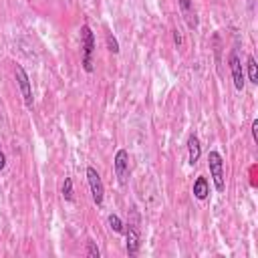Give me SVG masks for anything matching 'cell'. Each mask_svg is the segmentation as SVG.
I'll return each mask as SVG.
<instances>
[{"label":"cell","instance_id":"9c48e42d","mask_svg":"<svg viewBox=\"0 0 258 258\" xmlns=\"http://www.w3.org/2000/svg\"><path fill=\"white\" fill-rule=\"evenodd\" d=\"M177 4H179V10H181L187 26L189 28H198V18H196V12L191 10V0H177Z\"/></svg>","mask_w":258,"mask_h":258},{"label":"cell","instance_id":"7a4b0ae2","mask_svg":"<svg viewBox=\"0 0 258 258\" xmlns=\"http://www.w3.org/2000/svg\"><path fill=\"white\" fill-rule=\"evenodd\" d=\"M208 167H210V175L214 181V187L218 191L226 189V181H224V159L218 151H210L208 155Z\"/></svg>","mask_w":258,"mask_h":258},{"label":"cell","instance_id":"5b68a950","mask_svg":"<svg viewBox=\"0 0 258 258\" xmlns=\"http://www.w3.org/2000/svg\"><path fill=\"white\" fill-rule=\"evenodd\" d=\"M113 167H115V175H117L119 183L125 185L127 183V177H129V153H127V149H119L115 153Z\"/></svg>","mask_w":258,"mask_h":258},{"label":"cell","instance_id":"5bb4252c","mask_svg":"<svg viewBox=\"0 0 258 258\" xmlns=\"http://www.w3.org/2000/svg\"><path fill=\"white\" fill-rule=\"evenodd\" d=\"M105 40H107V48H109L113 54H117V52H119V42H117V38H115L111 32H107Z\"/></svg>","mask_w":258,"mask_h":258},{"label":"cell","instance_id":"2e32d148","mask_svg":"<svg viewBox=\"0 0 258 258\" xmlns=\"http://www.w3.org/2000/svg\"><path fill=\"white\" fill-rule=\"evenodd\" d=\"M252 139L258 143V119L252 121Z\"/></svg>","mask_w":258,"mask_h":258},{"label":"cell","instance_id":"52a82bcc","mask_svg":"<svg viewBox=\"0 0 258 258\" xmlns=\"http://www.w3.org/2000/svg\"><path fill=\"white\" fill-rule=\"evenodd\" d=\"M125 250L129 256H135L139 252V244H141V236H139V228L135 224H129L125 230Z\"/></svg>","mask_w":258,"mask_h":258},{"label":"cell","instance_id":"277c9868","mask_svg":"<svg viewBox=\"0 0 258 258\" xmlns=\"http://www.w3.org/2000/svg\"><path fill=\"white\" fill-rule=\"evenodd\" d=\"M87 181H89V187H91V196H93V202L97 206H103V198H105V187H103V181H101V175L97 173L95 167H87Z\"/></svg>","mask_w":258,"mask_h":258},{"label":"cell","instance_id":"8fae6325","mask_svg":"<svg viewBox=\"0 0 258 258\" xmlns=\"http://www.w3.org/2000/svg\"><path fill=\"white\" fill-rule=\"evenodd\" d=\"M246 69H248V79L252 85H258V64H256V58L250 54L246 58Z\"/></svg>","mask_w":258,"mask_h":258},{"label":"cell","instance_id":"9a60e30c","mask_svg":"<svg viewBox=\"0 0 258 258\" xmlns=\"http://www.w3.org/2000/svg\"><path fill=\"white\" fill-rule=\"evenodd\" d=\"M87 256H91V258H99L101 256V252H99V248H97V244L93 240L87 242Z\"/></svg>","mask_w":258,"mask_h":258},{"label":"cell","instance_id":"ba28073f","mask_svg":"<svg viewBox=\"0 0 258 258\" xmlns=\"http://www.w3.org/2000/svg\"><path fill=\"white\" fill-rule=\"evenodd\" d=\"M200 155H202L200 139L196 135H189V139H187V163L189 165H196L200 161Z\"/></svg>","mask_w":258,"mask_h":258},{"label":"cell","instance_id":"30bf717a","mask_svg":"<svg viewBox=\"0 0 258 258\" xmlns=\"http://www.w3.org/2000/svg\"><path fill=\"white\" fill-rule=\"evenodd\" d=\"M191 191H194V196L198 200H206L210 196V183H208V179L204 175H198L196 181H194V189Z\"/></svg>","mask_w":258,"mask_h":258},{"label":"cell","instance_id":"7c38bea8","mask_svg":"<svg viewBox=\"0 0 258 258\" xmlns=\"http://www.w3.org/2000/svg\"><path fill=\"white\" fill-rule=\"evenodd\" d=\"M62 198H64V202H73V179H71V177H64V183H62Z\"/></svg>","mask_w":258,"mask_h":258},{"label":"cell","instance_id":"4fadbf2b","mask_svg":"<svg viewBox=\"0 0 258 258\" xmlns=\"http://www.w3.org/2000/svg\"><path fill=\"white\" fill-rule=\"evenodd\" d=\"M109 226H111V230L113 232H117V234H121L125 228H123V222H121V218L117 216V214H111L109 216Z\"/></svg>","mask_w":258,"mask_h":258},{"label":"cell","instance_id":"ac0fdd59","mask_svg":"<svg viewBox=\"0 0 258 258\" xmlns=\"http://www.w3.org/2000/svg\"><path fill=\"white\" fill-rule=\"evenodd\" d=\"M6 167V155H4V151L0 149V171Z\"/></svg>","mask_w":258,"mask_h":258},{"label":"cell","instance_id":"3957f363","mask_svg":"<svg viewBox=\"0 0 258 258\" xmlns=\"http://www.w3.org/2000/svg\"><path fill=\"white\" fill-rule=\"evenodd\" d=\"M14 75H16V83H18V89H20V93H22V99H24L26 109H32V105H34V97H32L30 79H28L24 67H22V64H16V67H14Z\"/></svg>","mask_w":258,"mask_h":258},{"label":"cell","instance_id":"8992f818","mask_svg":"<svg viewBox=\"0 0 258 258\" xmlns=\"http://www.w3.org/2000/svg\"><path fill=\"white\" fill-rule=\"evenodd\" d=\"M228 64H230V73H232V81H234V87L236 91H244V71H242V60L238 56V50L234 48L230 52V58H228Z\"/></svg>","mask_w":258,"mask_h":258},{"label":"cell","instance_id":"6da1fadb","mask_svg":"<svg viewBox=\"0 0 258 258\" xmlns=\"http://www.w3.org/2000/svg\"><path fill=\"white\" fill-rule=\"evenodd\" d=\"M81 48H83V69L85 73H93V52H95V34L89 24L81 26Z\"/></svg>","mask_w":258,"mask_h":258},{"label":"cell","instance_id":"e0dca14e","mask_svg":"<svg viewBox=\"0 0 258 258\" xmlns=\"http://www.w3.org/2000/svg\"><path fill=\"white\" fill-rule=\"evenodd\" d=\"M173 42L177 46H181V34H179V30H173Z\"/></svg>","mask_w":258,"mask_h":258}]
</instances>
